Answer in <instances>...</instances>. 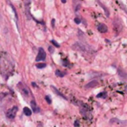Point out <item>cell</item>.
Masks as SVG:
<instances>
[{
  "label": "cell",
  "mask_w": 127,
  "mask_h": 127,
  "mask_svg": "<svg viewBox=\"0 0 127 127\" xmlns=\"http://www.w3.org/2000/svg\"><path fill=\"white\" fill-rule=\"evenodd\" d=\"M72 48L78 51H81V52L93 53V50H92L88 44H84V43H81V42L75 43L74 45H72Z\"/></svg>",
  "instance_id": "1"
},
{
  "label": "cell",
  "mask_w": 127,
  "mask_h": 127,
  "mask_svg": "<svg viewBox=\"0 0 127 127\" xmlns=\"http://www.w3.org/2000/svg\"><path fill=\"white\" fill-rule=\"evenodd\" d=\"M18 106H13V107H11V109H9L6 111V118L11 120L14 119L15 117H16L17 112H18Z\"/></svg>",
  "instance_id": "2"
},
{
  "label": "cell",
  "mask_w": 127,
  "mask_h": 127,
  "mask_svg": "<svg viewBox=\"0 0 127 127\" xmlns=\"http://www.w3.org/2000/svg\"><path fill=\"white\" fill-rule=\"evenodd\" d=\"M18 89L20 90V92H21V93L23 94L25 97H28V96L30 95V91H29L28 87H27L25 85H24L23 83L18 84Z\"/></svg>",
  "instance_id": "3"
},
{
  "label": "cell",
  "mask_w": 127,
  "mask_h": 127,
  "mask_svg": "<svg viewBox=\"0 0 127 127\" xmlns=\"http://www.w3.org/2000/svg\"><path fill=\"white\" fill-rule=\"evenodd\" d=\"M46 58V53L44 51V50L43 48H39L38 50V53H37V56L36 58V61H44Z\"/></svg>",
  "instance_id": "4"
},
{
  "label": "cell",
  "mask_w": 127,
  "mask_h": 127,
  "mask_svg": "<svg viewBox=\"0 0 127 127\" xmlns=\"http://www.w3.org/2000/svg\"><path fill=\"white\" fill-rule=\"evenodd\" d=\"M97 31L101 33H105V32H108V28L104 24H100V25H97Z\"/></svg>",
  "instance_id": "5"
},
{
  "label": "cell",
  "mask_w": 127,
  "mask_h": 127,
  "mask_svg": "<svg viewBox=\"0 0 127 127\" xmlns=\"http://www.w3.org/2000/svg\"><path fill=\"white\" fill-rule=\"evenodd\" d=\"M25 11H26V15L28 19H31V13H30V1L29 0H26L25 2Z\"/></svg>",
  "instance_id": "6"
},
{
  "label": "cell",
  "mask_w": 127,
  "mask_h": 127,
  "mask_svg": "<svg viewBox=\"0 0 127 127\" xmlns=\"http://www.w3.org/2000/svg\"><path fill=\"white\" fill-rule=\"evenodd\" d=\"M31 106H32V109L34 112H38L39 111V109L37 105V103H36L35 100H32L31 101Z\"/></svg>",
  "instance_id": "7"
},
{
  "label": "cell",
  "mask_w": 127,
  "mask_h": 127,
  "mask_svg": "<svg viewBox=\"0 0 127 127\" xmlns=\"http://www.w3.org/2000/svg\"><path fill=\"white\" fill-rule=\"evenodd\" d=\"M97 85H98V82L96 81V80H94V81H92V82H90V83H89V84H87V85H85V89L92 88V87L97 86Z\"/></svg>",
  "instance_id": "8"
},
{
  "label": "cell",
  "mask_w": 127,
  "mask_h": 127,
  "mask_svg": "<svg viewBox=\"0 0 127 127\" xmlns=\"http://www.w3.org/2000/svg\"><path fill=\"white\" fill-rule=\"evenodd\" d=\"M118 75L121 77V78H123V79H125V80H127V73L125 72V71H124L123 70L118 69Z\"/></svg>",
  "instance_id": "9"
},
{
  "label": "cell",
  "mask_w": 127,
  "mask_h": 127,
  "mask_svg": "<svg viewBox=\"0 0 127 127\" xmlns=\"http://www.w3.org/2000/svg\"><path fill=\"white\" fill-rule=\"evenodd\" d=\"M51 89H52V90H53V91H54V92H55V93H56V94H57V95H59V96H60V97H64V99H66V97H64V95H63V94H62V93H61V92H59V91H58V89H57V88H56V87H54V86H51Z\"/></svg>",
  "instance_id": "10"
},
{
  "label": "cell",
  "mask_w": 127,
  "mask_h": 127,
  "mask_svg": "<svg viewBox=\"0 0 127 127\" xmlns=\"http://www.w3.org/2000/svg\"><path fill=\"white\" fill-rule=\"evenodd\" d=\"M23 111H24V113H25V116H28V117L31 116V115H32V111H31V109H30V108H28V107L24 108Z\"/></svg>",
  "instance_id": "11"
},
{
  "label": "cell",
  "mask_w": 127,
  "mask_h": 127,
  "mask_svg": "<svg viewBox=\"0 0 127 127\" xmlns=\"http://www.w3.org/2000/svg\"><path fill=\"white\" fill-rule=\"evenodd\" d=\"M98 2V4H99V5H101L103 7V9H104V12H105V15H106V17H109L110 16V11H109V10L107 9V8L105 7V6L103 4H101L100 3V1H97Z\"/></svg>",
  "instance_id": "12"
},
{
  "label": "cell",
  "mask_w": 127,
  "mask_h": 127,
  "mask_svg": "<svg viewBox=\"0 0 127 127\" xmlns=\"http://www.w3.org/2000/svg\"><path fill=\"white\" fill-rule=\"evenodd\" d=\"M55 74H56L57 77H59V78H64V75H65V72L57 70V71H55Z\"/></svg>",
  "instance_id": "13"
},
{
  "label": "cell",
  "mask_w": 127,
  "mask_h": 127,
  "mask_svg": "<svg viewBox=\"0 0 127 127\" xmlns=\"http://www.w3.org/2000/svg\"><path fill=\"white\" fill-rule=\"evenodd\" d=\"M36 66H37V68H38V69H43V68L46 67V64L40 63V64H37Z\"/></svg>",
  "instance_id": "14"
},
{
  "label": "cell",
  "mask_w": 127,
  "mask_h": 127,
  "mask_svg": "<svg viewBox=\"0 0 127 127\" xmlns=\"http://www.w3.org/2000/svg\"><path fill=\"white\" fill-rule=\"evenodd\" d=\"M97 97H103V98H105V97H106V93H105V92H102V93H99V94H97Z\"/></svg>",
  "instance_id": "15"
},
{
  "label": "cell",
  "mask_w": 127,
  "mask_h": 127,
  "mask_svg": "<svg viewBox=\"0 0 127 127\" xmlns=\"http://www.w3.org/2000/svg\"><path fill=\"white\" fill-rule=\"evenodd\" d=\"M51 43L53 44V45H55V46H56V47H59V44H58V43H57L55 40H51Z\"/></svg>",
  "instance_id": "16"
},
{
  "label": "cell",
  "mask_w": 127,
  "mask_h": 127,
  "mask_svg": "<svg viewBox=\"0 0 127 127\" xmlns=\"http://www.w3.org/2000/svg\"><path fill=\"white\" fill-rule=\"evenodd\" d=\"M74 21H75V23H76V24H80V23H81V20H80L78 18H75Z\"/></svg>",
  "instance_id": "17"
},
{
  "label": "cell",
  "mask_w": 127,
  "mask_h": 127,
  "mask_svg": "<svg viewBox=\"0 0 127 127\" xmlns=\"http://www.w3.org/2000/svg\"><path fill=\"white\" fill-rule=\"evenodd\" d=\"M45 100L47 101L48 104H51V99H50L49 96H46V97H45Z\"/></svg>",
  "instance_id": "18"
},
{
  "label": "cell",
  "mask_w": 127,
  "mask_h": 127,
  "mask_svg": "<svg viewBox=\"0 0 127 127\" xmlns=\"http://www.w3.org/2000/svg\"><path fill=\"white\" fill-rule=\"evenodd\" d=\"M49 51L51 53H53V52H54V49H53L52 47H51V46H50V47H49Z\"/></svg>",
  "instance_id": "19"
},
{
  "label": "cell",
  "mask_w": 127,
  "mask_h": 127,
  "mask_svg": "<svg viewBox=\"0 0 127 127\" xmlns=\"http://www.w3.org/2000/svg\"><path fill=\"white\" fill-rule=\"evenodd\" d=\"M74 125H75V126H79V123H78V121H77V122H75Z\"/></svg>",
  "instance_id": "20"
}]
</instances>
